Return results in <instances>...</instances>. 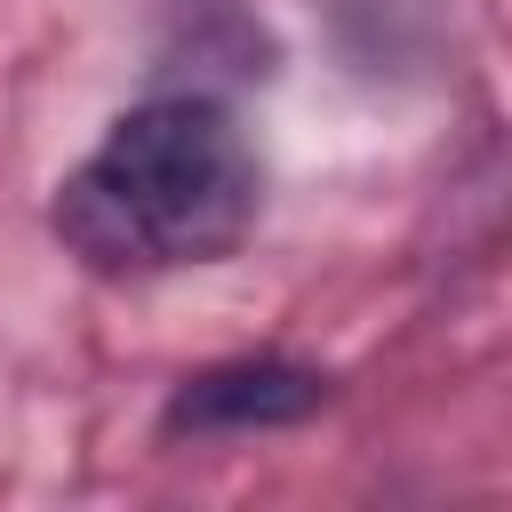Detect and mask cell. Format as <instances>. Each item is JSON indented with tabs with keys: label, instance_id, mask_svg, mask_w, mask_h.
Here are the masks:
<instances>
[{
	"label": "cell",
	"instance_id": "obj_1",
	"mask_svg": "<svg viewBox=\"0 0 512 512\" xmlns=\"http://www.w3.org/2000/svg\"><path fill=\"white\" fill-rule=\"evenodd\" d=\"M264 160L216 96L128 104L104 144L56 184L48 232L96 280H160L216 264L256 232Z\"/></svg>",
	"mask_w": 512,
	"mask_h": 512
},
{
	"label": "cell",
	"instance_id": "obj_2",
	"mask_svg": "<svg viewBox=\"0 0 512 512\" xmlns=\"http://www.w3.org/2000/svg\"><path fill=\"white\" fill-rule=\"evenodd\" d=\"M328 376L312 360H288V352H256V360H216L200 376H184L160 408V432L168 440H240V432H280V424H304L328 408Z\"/></svg>",
	"mask_w": 512,
	"mask_h": 512
}]
</instances>
